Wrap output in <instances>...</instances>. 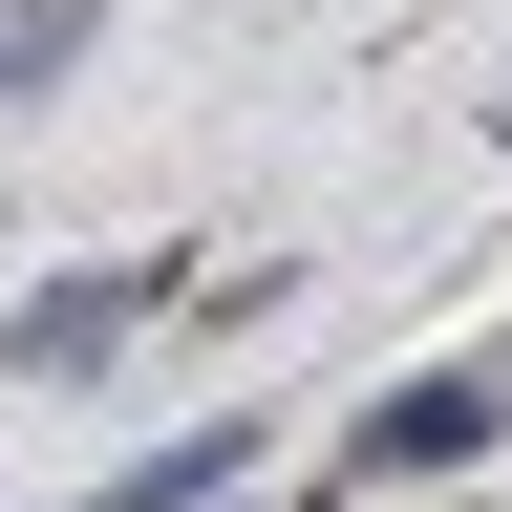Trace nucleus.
Returning a JSON list of instances; mask_svg holds the SVG:
<instances>
[{"label": "nucleus", "instance_id": "f257e3e1", "mask_svg": "<svg viewBox=\"0 0 512 512\" xmlns=\"http://www.w3.org/2000/svg\"><path fill=\"white\" fill-rule=\"evenodd\" d=\"M470 448H491V384H384V406L342 427V470L384 491V470H470Z\"/></svg>", "mask_w": 512, "mask_h": 512}, {"label": "nucleus", "instance_id": "f03ea898", "mask_svg": "<svg viewBox=\"0 0 512 512\" xmlns=\"http://www.w3.org/2000/svg\"><path fill=\"white\" fill-rule=\"evenodd\" d=\"M128 299H150V278H64V299H22V363H86Z\"/></svg>", "mask_w": 512, "mask_h": 512}, {"label": "nucleus", "instance_id": "7ed1b4c3", "mask_svg": "<svg viewBox=\"0 0 512 512\" xmlns=\"http://www.w3.org/2000/svg\"><path fill=\"white\" fill-rule=\"evenodd\" d=\"M214 470H235V427H214V448H150V470H128V491H86V512H192Z\"/></svg>", "mask_w": 512, "mask_h": 512}]
</instances>
